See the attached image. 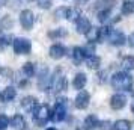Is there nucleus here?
<instances>
[{
	"label": "nucleus",
	"mask_w": 134,
	"mask_h": 130,
	"mask_svg": "<svg viewBox=\"0 0 134 130\" xmlns=\"http://www.w3.org/2000/svg\"><path fill=\"white\" fill-rule=\"evenodd\" d=\"M111 86L113 89H118V91H131L134 85L133 76L128 74L127 71H118L111 76Z\"/></svg>",
	"instance_id": "nucleus-1"
},
{
	"label": "nucleus",
	"mask_w": 134,
	"mask_h": 130,
	"mask_svg": "<svg viewBox=\"0 0 134 130\" xmlns=\"http://www.w3.org/2000/svg\"><path fill=\"white\" fill-rule=\"evenodd\" d=\"M51 119V109L47 105H39L38 109L33 112V123L42 127Z\"/></svg>",
	"instance_id": "nucleus-2"
},
{
	"label": "nucleus",
	"mask_w": 134,
	"mask_h": 130,
	"mask_svg": "<svg viewBox=\"0 0 134 130\" xmlns=\"http://www.w3.org/2000/svg\"><path fill=\"white\" fill-rule=\"evenodd\" d=\"M65 117H66V98L62 97V98H57L54 109L51 111V119L54 123H60L65 119Z\"/></svg>",
	"instance_id": "nucleus-3"
},
{
	"label": "nucleus",
	"mask_w": 134,
	"mask_h": 130,
	"mask_svg": "<svg viewBox=\"0 0 134 130\" xmlns=\"http://www.w3.org/2000/svg\"><path fill=\"white\" fill-rule=\"evenodd\" d=\"M12 49L17 55H29L32 50V43L27 38H15L12 41Z\"/></svg>",
	"instance_id": "nucleus-4"
},
{
	"label": "nucleus",
	"mask_w": 134,
	"mask_h": 130,
	"mask_svg": "<svg viewBox=\"0 0 134 130\" xmlns=\"http://www.w3.org/2000/svg\"><path fill=\"white\" fill-rule=\"evenodd\" d=\"M54 15L59 17V18H65L68 21H77L81 17V14L79 12V9H75V8H65V6L59 8L54 12Z\"/></svg>",
	"instance_id": "nucleus-5"
},
{
	"label": "nucleus",
	"mask_w": 134,
	"mask_h": 130,
	"mask_svg": "<svg viewBox=\"0 0 134 130\" xmlns=\"http://www.w3.org/2000/svg\"><path fill=\"white\" fill-rule=\"evenodd\" d=\"M107 41H109V44L115 45V47H122L124 44L127 43V37H125L124 32L116 30V29H111L110 33H109V37H107Z\"/></svg>",
	"instance_id": "nucleus-6"
},
{
	"label": "nucleus",
	"mask_w": 134,
	"mask_h": 130,
	"mask_svg": "<svg viewBox=\"0 0 134 130\" xmlns=\"http://www.w3.org/2000/svg\"><path fill=\"white\" fill-rule=\"evenodd\" d=\"M33 23H35V15L30 9H24V11L20 12V24H21L23 29L30 30L33 27Z\"/></svg>",
	"instance_id": "nucleus-7"
},
{
	"label": "nucleus",
	"mask_w": 134,
	"mask_h": 130,
	"mask_svg": "<svg viewBox=\"0 0 134 130\" xmlns=\"http://www.w3.org/2000/svg\"><path fill=\"white\" fill-rule=\"evenodd\" d=\"M20 106H21V109H23L24 112H27V113H33V112L38 109L39 103H38V100L35 98V97L27 95V97H23V98H21Z\"/></svg>",
	"instance_id": "nucleus-8"
},
{
	"label": "nucleus",
	"mask_w": 134,
	"mask_h": 130,
	"mask_svg": "<svg viewBox=\"0 0 134 130\" xmlns=\"http://www.w3.org/2000/svg\"><path fill=\"white\" fill-rule=\"evenodd\" d=\"M87 56H91L87 53V49L85 47H74L72 49V53H71V58H72V62L75 65H80V64H83V62L87 59Z\"/></svg>",
	"instance_id": "nucleus-9"
},
{
	"label": "nucleus",
	"mask_w": 134,
	"mask_h": 130,
	"mask_svg": "<svg viewBox=\"0 0 134 130\" xmlns=\"http://www.w3.org/2000/svg\"><path fill=\"white\" fill-rule=\"evenodd\" d=\"M75 30L79 32L80 35H87V33L92 30L91 20L87 18V17H85V15H81V17L75 21Z\"/></svg>",
	"instance_id": "nucleus-10"
},
{
	"label": "nucleus",
	"mask_w": 134,
	"mask_h": 130,
	"mask_svg": "<svg viewBox=\"0 0 134 130\" xmlns=\"http://www.w3.org/2000/svg\"><path fill=\"white\" fill-rule=\"evenodd\" d=\"M89 101H91V95H89V92L85 91V89H81V91H79L77 97H75V100H74V105H75L77 109L83 111V109H86V107L89 106Z\"/></svg>",
	"instance_id": "nucleus-11"
},
{
	"label": "nucleus",
	"mask_w": 134,
	"mask_h": 130,
	"mask_svg": "<svg viewBox=\"0 0 134 130\" xmlns=\"http://www.w3.org/2000/svg\"><path fill=\"white\" fill-rule=\"evenodd\" d=\"M127 105V97L121 92H116L115 95H111V98H110V107L111 109H115V111H121L124 109Z\"/></svg>",
	"instance_id": "nucleus-12"
},
{
	"label": "nucleus",
	"mask_w": 134,
	"mask_h": 130,
	"mask_svg": "<svg viewBox=\"0 0 134 130\" xmlns=\"http://www.w3.org/2000/svg\"><path fill=\"white\" fill-rule=\"evenodd\" d=\"M65 55H66V49H65V45H62V44H53L48 50V56L51 59H54V61L62 59Z\"/></svg>",
	"instance_id": "nucleus-13"
},
{
	"label": "nucleus",
	"mask_w": 134,
	"mask_h": 130,
	"mask_svg": "<svg viewBox=\"0 0 134 130\" xmlns=\"http://www.w3.org/2000/svg\"><path fill=\"white\" fill-rule=\"evenodd\" d=\"M15 97H17V89L14 86H6L0 91V101L2 103H9V101L15 100Z\"/></svg>",
	"instance_id": "nucleus-14"
},
{
	"label": "nucleus",
	"mask_w": 134,
	"mask_h": 130,
	"mask_svg": "<svg viewBox=\"0 0 134 130\" xmlns=\"http://www.w3.org/2000/svg\"><path fill=\"white\" fill-rule=\"evenodd\" d=\"M9 124H11V127H12L14 130H27V121H26V118L23 117V115H20V113L14 115L12 119L9 121Z\"/></svg>",
	"instance_id": "nucleus-15"
},
{
	"label": "nucleus",
	"mask_w": 134,
	"mask_h": 130,
	"mask_svg": "<svg viewBox=\"0 0 134 130\" xmlns=\"http://www.w3.org/2000/svg\"><path fill=\"white\" fill-rule=\"evenodd\" d=\"M51 86H53V89H54L56 94L63 92V91L66 89V79H65L63 76L54 77V79H51Z\"/></svg>",
	"instance_id": "nucleus-16"
},
{
	"label": "nucleus",
	"mask_w": 134,
	"mask_h": 130,
	"mask_svg": "<svg viewBox=\"0 0 134 130\" xmlns=\"http://www.w3.org/2000/svg\"><path fill=\"white\" fill-rule=\"evenodd\" d=\"M86 83H87V76L85 73H77L75 77L72 79V88L77 91H81L86 86Z\"/></svg>",
	"instance_id": "nucleus-17"
},
{
	"label": "nucleus",
	"mask_w": 134,
	"mask_h": 130,
	"mask_svg": "<svg viewBox=\"0 0 134 130\" xmlns=\"http://www.w3.org/2000/svg\"><path fill=\"white\" fill-rule=\"evenodd\" d=\"M99 126V119L95 115H87L83 121V129L85 130H95Z\"/></svg>",
	"instance_id": "nucleus-18"
},
{
	"label": "nucleus",
	"mask_w": 134,
	"mask_h": 130,
	"mask_svg": "<svg viewBox=\"0 0 134 130\" xmlns=\"http://www.w3.org/2000/svg\"><path fill=\"white\" fill-rule=\"evenodd\" d=\"M86 67L89 70H98L99 68V65H101V59H99V56H95V55H91L87 56V59H86Z\"/></svg>",
	"instance_id": "nucleus-19"
},
{
	"label": "nucleus",
	"mask_w": 134,
	"mask_h": 130,
	"mask_svg": "<svg viewBox=\"0 0 134 130\" xmlns=\"http://www.w3.org/2000/svg\"><path fill=\"white\" fill-rule=\"evenodd\" d=\"M121 67H122L124 71H133L134 70V56L128 55V56H125V58H122Z\"/></svg>",
	"instance_id": "nucleus-20"
},
{
	"label": "nucleus",
	"mask_w": 134,
	"mask_h": 130,
	"mask_svg": "<svg viewBox=\"0 0 134 130\" xmlns=\"http://www.w3.org/2000/svg\"><path fill=\"white\" fill-rule=\"evenodd\" d=\"M110 17H111V9H98L97 11V18L103 24H105L109 21Z\"/></svg>",
	"instance_id": "nucleus-21"
},
{
	"label": "nucleus",
	"mask_w": 134,
	"mask_h": 130,
	"mask_svg": "<svg viewBox=\"0 0 134 130\" xmlns=\"http://www.w3.org/2000/svg\"><path fill=\"white\" fill-rule=\"evenodd\" d=\"M11 41H12V37L9 33H6L5 30H0V51H3L6 49L8 45L11 44Z\"/></svg>",
	"instance_id": "nucleus-22"
},
{
	"label": "nucleus",
	"mask_w": 134,
	"mask_h": 130,
	"mask_svg": "<svg viewBox=\"0 0 134 130\" xmlns=\"http://www.w3.org/2000/svg\"><path fill=\"white\" fill-rule=\"evenodd\" d=\"M121 12L124 15H131L134 12V0H125L121 6Z\"/></svg>",
	"instance_id": "nucleus-23"
},
{
	"label": "nucleus",
	"mask_w": 134,
	"mask_h": 130,
	"mask_svg": "<svg viewBox=\"0 0 134 130\" xmlns=\"http://www.w3.org/2000/svg\"><path fill=\"white\" fill-rule=\"evenodd\" d=\"M21 71H23V74L29 79V77H33L35 76V64H32V62H26L24 65L21 67Z\"/></svg>",
	"instance_id": "nucleus-24"
},
{
	"label": "nucleus",
	"mask_w": 134,
	"mask_h": 130,
	"mask_svg": "<svg viewBox=\"0 0 134 130\" xmlns=\"http://www.w3.org/2000/svg\"><path fill=\"white\" fill-rule=\"evenodd\" d=\"M113 130H131V123L128 119H118L113 123Z\"/></svg>",
	"instance_id": "nucleus-25"
},
{
	"label": "nucleus",
	"mask_w": 134,
	"mask_h": 130,
	"mask_svg": "<svg viewBox=\"0 0 134 130\" xmlns=\"http://www.w3.org/2000/svg\"><path fill=\"white\" fill-rule=\"evenodd\" d=\"M66 35H68V32L63 27H59V29H54V30L48 32L50 38H63V37H66Z\"/></svg>",
	"instance_id": "nucleus-26"
},
{
	"label": "nucleus",
	"mask_w": 134,
	"mask_h": 130,
	"mask_svg": "<svg viewBox=\"0 0 134 130\" xmlns=\"http://www.w3.org/2000/svg\"><path fill=\"white\" fill-rule=\"evenodd\" d=\"M116 0H98V9H111Z\"/></svg>",
	"instance_id": "nucleus-27"
},
{
	"label": "nucleus",
	"mask_w": 134,
	"mask_h": 130,
	"mask_svg": "<svg viewBox=\"0 0 134 130\" xmlns=\"http://www.w3.org/2000/svg\"><path fill=\"white\" fill-rule=\"evenodd\" d=\"M99 130H113V123L110 119H104V121H99V126H98Z\"/></svg>",
	"instance_id": "nucleus-28"
},
{
	"label": "nucleus",
	"mask_w": 134,
	"mask_h": 130,
	"mask_svg": "<svg viewBox=\"0 0 134 130\" xmlns=\"http://www.w3.org/2000/svg\"><path fill=\"white\" fill-rule=\"evenodd\" d=\"M8 126H9V118L0 113V130H8Z\"/></svg>",
	"instance_id": "nucleus-29"
},
{
	"label": "nucleus",
	"mask_w": 134,
	"mask_h": 130,
	"mask_svg": "<svg viewBox=\"0 0 134 130\" xmlns=\"http://www.w3.org/2000/svg\"><path fill=\"white\" fill-rule=\"evenodd\" d=\"M36 2H38V6L41 9H48L53 5V0H36Z\"/></svg>",
	"instance_id": "nucleus-30"
},
{
	"label": "nucleus",
	"mask_w": 134,
	"mask_h": 130,
	"mask_svg": "<svg viewBox=\"0 0 134 130\" xmlns=\"http://www.w3.org/2000/svg\"><path fill=\"white\" fill-rule=\"evenodd\" d=\"M127 43H128V45L131 47V49H134V32L130 35V37L127 38Z\"/></svg>",
	"instance_id": "nucleus-31"
},
{
	"label": "nucleus",
	"mask_w": 134,
	"mask_h": 130,
	"mask_svg": "<svg viewBox=\"0 0 134 130\" xmlns=\"http://www.w3.org/2000/svg\"><path fill=\"white\" fill-rule=\"evenodd\" d=\"M6 2H8V0H0V8L5 6V5H6Z\"/></svg>",
	"instance_id": "nucleus-32"
},
{
	"label": "nucleus",
	"mask_w": 134,
	"mask_h": 130,
	"mask_svg": "<svg viewBox=\"0 0 134 130\" xmlns=\"http://www.w3.org/2000/svg\"><path fill=\"white\" fill-rule=\"evenodd\" d=\"M131 112L134 113V97H133V100H131Z\"/></svg>",
	"instance_id": "nucleus-33"
},
{
	"label": "nucleus",
	"mask_w": 134,
	"mask_h": 130,
	"mask_svg": "<svg viewBox=\"0 0 134 130\" xmlns=\"http://www.w3.org/2000/svg\"><path fill=\"white\" fill-rule=\"evenodd\" d=\"M45 130H57V129H54V127H48V129H45Z\"/></svg>",
	"instance_id": "nucleus-34"
},
{
	"label": "nucleus",
	"mask_w": 134,
	"mask_h": 130,
	"mask_svg": "<svg viewBox=\"0 0 134 130\" xmlns=\"http://www.w3.org/2000/svg\"><path fill=\"white\" fill-rule=\"evenodd\" d=\"M80 130H85V129H80Z\"/></svg>",
	"instance_id": "nucleus-35"
},
{
	"label": "nucleus",
	"mask_w": 134,
	"mask_h": 130,
	"mask_svg": "<svg viewBox=\"0 0 134 130\" xmlns=\"http://www.w3.org/2000/svg\"><path fill=\"white\" fill-rule=\"evenodd\" d=\"M83 2H86V0H83Z\"/></svg>",
	"instance_id": "nucleus-36"
}]
</instances>
